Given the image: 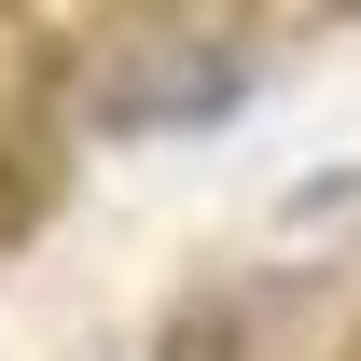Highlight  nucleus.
I'll return each mask as SVG.
<instances>
[{
	"label": "nucleus",
	"instance_id": "1",
	"mask_svg": "<svg viewBox=\"0 0 361 361\" xmlns=\"http://www.w3.org/2000/svg\"><path fill=\"white\" fill-rule=\"evenodd\" d=\"M250 97V42H236L223 0H153V14H111L70 70V111L97 139H167V126H223Z\"/></svg>",
	"mask_w": 361,
	"mask_h": 361
}]
</instances>
